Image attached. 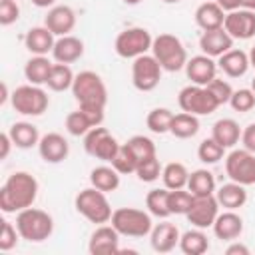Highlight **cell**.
Returning a JSON list of instances; mask_svg holds the SVG:
<instances>
[{
	"mask_svg": "<svg viewBox=\"0 0 255 255\" xmlns=\"http://www.w3.org/2000/svg\"><path fill=\"white\" fill-rule=\"evenodd\" d=\"M38 179L28 171H14L0 187V209L4 213H18L32 207L38 197Z\"/></svg>",
	"mask_w": 255,
	"mask_h": 255,
	"instance_id": "6da1fadb",
	"label": "cell"
},
{
	"mask_svg": "<svg viewBox=\"0 0 255 255\" xmlns=\"http://www.w3.org/2000/svg\"><path fill=\"white\" fill-rule=\"evenodd\" d=\"M16 229L20 239L30 243H42L54 233V219L48 211L38 207H26L16 215Z\"/></svg>",
	"mask_w": 255,
	"mask_h": 255,
	"instance_id": "7a4b0ae2",
	"label": "cell"
},
{
	"mask_svg": "<svg viewBox=\"0 0 255 255\" xmlns=\"http://www.w3.org/2000/svg\"><path fill=\"white\" fill-rule=\"evenodd\" d=\"M72 94L76 102L82 108H104L108 104V88L100 74L92 70H84L76 74L74 84H72Z\"/></svg>",
	"mask_w": 255,
	"mask_h": 255,
	"instance_id": "3957f363",
	"label": "cell"
},
{
	"mask_svg": "<svg viewBox=\"0 0 255 255\" xmlns=\"http://www.w3.org/2000/svg\"><path fill=\"white\" fill-rule=\"evenodd\" d=\"M151 54L165 72H179L187 64V50L183 42L173 34H159L153 38Z\"/></svg>",
	"mask_w": 255,
	"mask_h": 255,
	"instance_id": "277c9868",
	"label": "cell"
},
{
	"mask_svg": "<svg viewBox=\"0 0 255 255\" xmlns=\"http://www.w3.org/2000/svg\"><path fill=\"white\" fill-rule=\"evenodd\" d=\"M74 205H76V211L82 217H86L90 223H94V225L108 223L112 219V213H114L112 211V205H110V201L106 197V193L100 191V189H96L94 185L82 189L76 195Z\"/></svg>",
	"mask_w": 255,
	"mask_h": 255,
	"instance_id": "5b68a950",
	"label": "cell"
},
{
	"mask_svg": "<svg viewBox=\"0 0 255 255\" xmlns=\"http://www.w3.org/2000/svg\"><path fill=\"white\" fill-rule=\"evenodd\" d=\"M112 225L124 237H145L151 233V213L135 207H118L112 213Z\"/></svg>",
	"mask_w": 255,
	"mask_h": 255,
	"instance_id": "8992f818",
	"label": "cell"
},
{
	"mask_svg": "<svg viewBox=\"0 0 255 255\" xmlns=\"http://www.w3.org/2000/svg\"><path fill=\"white\" fill-rule=\"evenodd\" d=\"M153 38L149 34V30L141 28V26H133V28H126L116 36L114 42V50L120 58H129L135 60L137 56L147 54V50H151Z\"/></svg>",
	"mask_w": 255,
	"mask_h": 255,
	"instance_id": "52a82bcc",
	"label": "cell"
},
{
	"mask_svg": "<svg viewBox=\"0 0 255 255\" xmlns=\"http://www.w3.org/2000/svg\"><path fill=\"white\" fill-rule=\"evenodd\" d=\"M10 102H12V108L22 114V116H42L48 106H50V98L48 94L40 88V86H34V84H24V86H18L12 96H10Z\"/></svg>",
	"mask_w": 255,
	"mask_h": 255,
	"instance_id": "ba28073f",
	"label": "cell"
},
{
	"mask_svg": "<svg viewBox=\"0 0 255 255\" xmlns=\"http://www.w3.org/2000/svg\"><path fill=\"white\" fill-rule=\"evenodd\" d=\"M177 104L181 112H187L193 116H209L219 108L217 100L207 90V86H197V84L185 86L177 96Z\"/></svg>",
	"mask_w": 255,
	"mask_h": 255,
	"instance_id": "9c48e42d",
	"label": "cell"
},
{
	"mask_svg": "<svg viewBox=\"0 0 255 255\" xmlns=\"http://www.w3.org/2000/svg\"><path fill=\"white\" fill-rule=\"evenodd\" d=\"M163 68L155 60L153 54L137 56L131 64V84L139 92H151L159 86Z\"/></svg>",
	"mask_w": 255,
	"mask_h": 255,
	"instance_id": "30bf717a",
	"label": "cell"
},
{
	"mask_svg": "<svg viewBox=\"0 0 255 255\" xmlns=\"http://www.w3.org/2000/svg\"><path fill=\"white\" fill-rule=\"evenodd\" d=\"M120 145L122 143L102 126L92 128L84 135V149H86V153L96 157V159H102L106 163H112V159L116 157Z\"/></svg>",
	"mask_w": 255,
	"mask_h": 255,
	"instance_id": "8fae6325",
	"label": "cell"
},
{
	"mask_svg": "<svg viewBox=\"0 0 255 255\" xmlns=\"http://www.w3.org/2000/svg\"><path fill=\"white\" fill-rule=\"evenodd\" d=\"M225 173L231 181H237L241 185H253L255 183V153L249 149H233L225 157Z\"/></svg>",
	"mask_w": 255,
	"mask_h": 255,
	"instance_id": "7c38bea8",
	"label": "cell"
},
{
	"mask_svg": "<svg viewBox=\"0 0 255 255\" xmlns=\"http://www.w3.org/2000/svg\"><path fill=\"white\" fill-rule=\"evenodd\" d=\"M217 215H219V201H217L215 193H213V195L195 197L193 203H191V209L185 213L187 221H189L193 227H199V229L211 227Z\"/></svg>",
	"mask_w": 255,
	"mask_h": 255,
	"instance_id": "4fadbf2b",
	"label": "cell"
},
{
	"mask_svg": "<svg viewBox=\"0 0 255 255\" xmlns=\"http://www.w3.org/2000/svg\"><path fill=\"white\" fill-rule=\"evenodd\" d=\"M223 28L233 40H249L255 36V12L245 8L231 10L225 14Z\"/></svg>",
	"mask_w": 255,
	"mask_h": 255,
	"instance_id": "5bb4252c",
	"label": "cell"
},
{
	"mask_svg": "<svg viewBox=\"0 0 255 255\" xmlns=\"http://www.w3.org/2000/svg\"><path fill=\"white\" fill-rule=\"evenodd\" d=\"M88 251L92 255H110L120 251V233L114 225H98L90 235Z\"/></svg>",
	"mask_w": 255,
	"mask_h": 255,
	"instance_id": "9a60e30c",
	"label": "cell"
},
{
	"mask_svg": "<svg viewBox=\"0 0 255 255\" xmlns=\"http://www.w3.org/2000/svg\"><path fill=\"white\" fill-rule=\"evenodd\" d=\"M38 153L46 163H62L70 153V143L62 133L50 131L40 137Z\"/></svg>",
	"mask_w": 255,
	"mask_h": 255,
	"instance_id": "2e32d148",
	"label": "cell"
},
{
	"mask_svg": "<svg viewBox=\"0 0 255 255\" xmlns=\"http://www.w3.org/2000/svg\"><path fill=\"white\" fill-rule=\"evenodd\" d=\"M44 26L54 36H68L76 28V12L66 4L52 6L44 18Z\"/></svg>",
	"mask_w": 255,
	"mask_h": 255,
	"instance_id": "e0dca14e",
	"label": "cell"
},
{
	"mask_svg": "<svg viewBox=\"0 0 255 255\" xmlns=\"http://www.w3.org/2000/svg\"><path fill=\"white\" fill-rule=\"evenodd\" d=\"M185 74L191 80V84L207 86L213 78H217V62L211 56H205V54L193 56L185 64Z\"/></svg>",
	"mask_w": 255,
	"mask_h": 255,
	"instance_id": "ac0fdd59",
	"label": "cell"
},
{
	"mask_svg": "<svg viewBox=\"0 0 255 255\" xmlns=\"http://www.w3.org/2000/svg\"><path fill=\"white\" fill-rule=\"evenodd\" d=\"M179 229L175 223H169V221H161L157 225H153L151 233H149V243H151V249L157 251V253H169L173 251L177 245H179Z\"/></svg>",
	"mask_w": 255,
	"mask_h": 255,
	"instance_id": "d6986e66",
	"label": "cell"
},
{
	"mask_svg": "<svg viewBox=\"0 0 255 255\" xmlns=\"http://www.w3.org/2000/svg\"><path fill=\"white\" fill-rule=\"evenodd\" d=\"M199 48L205 56L219 58V56H223L225 52H229L233 48V38L225 32V28L207 30L199 36Z\"/></svg>",
	"mask_w": 255,
	"mask_h": 255,
	"instance_id": "ffe728a7",
	"label": "cell"
},
{
	"mask_svg": "<svg viewBox=\"0 0 255 255\" xmlns=\"http://www.w3.org/2000/svg\"><path fill=\"white\" fill-rule=\"evenodd\" d=\"M211 227H213V233L217 239L235 241L243 233V219L239 213H235V209H225L223 213H219L215 217Z\"/></svg>",
	"mask_w": 255,
	"mask_h": 255,
	"instance_id": "44dd1931",
	"label": "cell"
},
{
	"mask_svg": "<svg viewBox=\"0 0 255 255\" xmlns=\"http://www.w3.org/2000/svg\"><path fill=\"white\" fill-rule=\"evenodd\" d=\"M84 56V42L78 36H58L52 48V58L60 64H74Z\"/></svg>",
	"mask_w": 255,
	"mask_h": 255,
	"instance_id": "7402d4cb",
	"label": "cell"
},
{
	"mask_svg": "<svg viewBox=\"0 0 255 255\" xmlns=\"http://www.w3.org/2000/svg\"><path fill=\"white\" fill-rule=\"evenodd\" d=\"M223 20H225V10L215 0H205L195 10V24L203 32L223 28Z\"/></svg>",
	"mask_w": 255,
	"mask_h": 255,
	"instance_id": "603a6c76",
	"label": "cell"
},
{
	"mask_svg": "<svg viewBox=\"0 0 255 255\" xmlns=\"http://www.w3.org/2000/svg\"><path fill=\"white\" fill-rule=\"evenodd\" d=\"M54 44H56V36L46 26H34L24 36V46L34 56H46L48 52H52Z\"/></svg>",
	"mask_w": 255,
	"mask_h": 255,
	"instance_id": "cb8c5ba5",
	"label": "cell"
},
{
	"mask_svg": "<svg viewBox=\"0 0 255 255\" xmlns=\"http://www.w3.org/2000/svg\"><path fill=\"white\" fill-rule=\"evenodd\" d=\"M249 54H245L243 50L231 48L229 52H225L223 56L217 58V68L227 76V78H241L247 74L249 70Z\"/></svg>",
	"mask_w": 255,
	"mask_h": 255,
	"instance_id": "d4e9b609",
	"label": "cell"
},
{
	"mask_svg": "<svg viewBox=\"0 0 255 255\" xmlns=\"http://www.w3.org/2000/svg\"><path fill=\"white\" fill-rule=\"evenodd\" d=\"M215 197L219 201V207L239 209L247 203V189H245V185H241L237 181H229L215 189Z\"/></svg>",
	"mask_w": 255,
	"mask_h": 255,
	"instance_id": "484cf974",
	"label": "cell"
},
{
	"mask_svg": "<svg viewBox=\"0 0 255 255\" xmlns=\"http://www.w3.org/2000/svg\"><path fill=\"white\" fill-rule=\"evenodd\" d=\"M241 131H243V129L239 128V124H237L235 120H231V118H221V120H217V122L213 124V128H211V137L227 149V147H233L235 143H239Z\"/></svg>",
	"mask_w": 255,
	"mask_h": 255,
	"instance_id": "4316f807",
	"label": "cell"
},
{
	"mask_svg": "<svg viewBox=\"0 0 255 255\" xmlns=\"http://www.w3.org/2000/svg\"><path fill=\"white\" fill-rule=\"evenodd\" d=\"M8 133L14 141V147H20V149H30V147L38 145L40 137H42L38 128L30 122H14L8 128Z\"/></svg>",
	"mask_w": 255,
	"mask_h": 255,
	"instance_id": "83f0119b",
	"label": "cell"
},
{
	"mask_svg": "<svg viewBox=\"0 0 255 255\" xmlns=\"http://www.w3.org/2000/svg\"><path fill=\"white\" fill-rule=\"evenodd\" d=\"M90 183L104 193H112L120 187V171L114 165H98L90 171Z\"/></svg>",
	"mask_w": 255,
	"mask_h": 255,
	"instance_id": "f1b7e54d",
	"label": "cell"
},
{
	"mask_svg": "<svg viewBox=\"0 0 255 255\" xmlns=\"http://www.w3.org/2000/svg\"><path fill=\"white\" fill-rule=\"evenodd\" d=\"M52 62L46 56H32L24 66V76L34 86H46L48 76L52 72Z\"/></svg>",
	"mask_w": 255,
	"mask_h": 255,
	"instance_id": "f546056e",
	"label": "cell"
},
{
	"mask_svg": "<svg viewBox=\"0 0 255 255\" xmlns=\"http://www.w3.org/2000/svg\"><path fill=\"white\" fill-rule=\"evenodd\" d=\"M179 249L185 255H203L209 249V239L205 235L203 229L195 227V229H187L185 233H181L179 237Z\"/></svg>",
	"mask_w": 255,
	"mask_h": 255,
	"instance_id": "4dcf8cb0",
	"label": "cell"
},
{
	"mask_svg": "<svg viewBox=\"0 0 255 255\" xmlns=\"http://www.w3.org/2000/svg\"><path fill=\"white\" fill-rule=\"evenodd\" d=\"M199 131V120L193 114L181 112V114H173L171 126H169V133L179 137V139H189Z\"/></svg>",
	"mask_w": 255,
	"mask_h": 255,
	"instance_id": "1f68e13d",
	"label": "cell"
},
{
	"mask_svg": "<svg viewBox=\"0 0 255 255\" xmlns=\"http://www.w3.org/2000/svg\"><path fill=\"white\" fill-rule=\"evenodd\" d=\"M187 189L195 195V197H201V195H213L215 193V177L209 169H195L189 173V179H187Z\"/></svg>",
	"mask_w": 255,
	"mask_h": 255,
	"instance_id": "d6a6232c",
	"label": "cell"
},
{
	"mask_svg": "<svg viewBox=\"0 0 255 255\" xmlns=\"http://www.w3.org/2000/svg\"><path fill=\"white\" fill-rule=\"evenodd\" d=\"M74 78H76V74L72 72L70 64H60V62H56V64L52 66V72H50V76H48L46 86H48L52 92H66V90H72Z\"/></svg>",
	"mask_w": 255,
	"mask_h": 255,
	"instance_id": "836d02e7",
	"label": "cell"
},
{
	"mask_svg": "<svg viewBox=\"0 0 255 255\" xmlns=\"http://www.w3.org/2000/svg\"><path fill=\"white\" fill-rule=\"evenodd\" d=\"M161 179H163V187H167V189H183V187H187L189 171H187V167L183 163L171 161V163H167L163 167Z\"/></svg>",
	"mask_w": 255,
	"mask_h": 255,
	"instance_id": "e575fe53",
	"label": "cell"
},
{
	"mask_svg": "<svg viewBox=\"0 0 255 255\" xmlns=\"http://www.w3.org/2000/svg\"><path fill=\"white\" fill-rule=\"evenodd\" d=\"M167 197H169V189H167V187L151 189V191L145 195V207H147V211H149L153 217H159V219L169 217L171 211H169Z\"/></svg>",
	"mask_w": 255,
	"mask_h": 255,
	"instance_id": "d590c367",
	"label": "cell"
},
{
	"mask_svg": "<svg viewBox=\"0 0 255 255\" xmlns=\"http://www.w3.org/2000/svg\"><path fill=\"white\" fill-rule=\"evenodd\" d=\"M171 120H173V112L171 110H167V108H153L147 114V118H145V126L153 133H167L169 126H171Z\"/></svg>",
	"mask_w": 255,
	"mask_h": 255,
	"instance_id": "8d00e7d4",
	"label": "cell"
},
{
	"mask_svg": "<svg viewBox=\"0 0 255 255\" xmlns=\"http://www.w3.org/2000/svg\"><path fill=\"white\" fill-rule=\"evenodd\" d=\"M92 128H94L92 120H90L88 114H86L84 110H80V108L74 110V112H70V114L66 116V131H68L70 135H76V137L86 135Z\"/></svg>",
	"mask_w": 255,
	"mask_h": 255,
	"instance_id": "74e56055",
	"label": "cell"
},
{
	"mask_svg": "<svg viewBox=\"0 0 255 255\" xmlns=\"http://www.w3.org/2000/svg\"><path fill=\"white\" fill-rule=\"evenodd\" d=\"M193 199H195V195L187 187H183V189H169L167 203H169L171 215H185L191 209Z\"/></svg>",
	"mask_w": 255,
	"mask_h": 255,
	"instance_id": "f35d334b",
	"label": "cell"
},
{
	"mask_svg": "<svg viewBox=\"0 0 255 255\" xmlns=\"http://www.w3.org/2000/svg\"><path fill=\"white\" fill-rule=\"evenodd\" d=\"M223 155H225V147H223L221 143H217L213 137H205V139L199 143V147H197V157H199V161H203V163H207V165L217 163L219 159H223Z\"/></svg>",
	"mask_w": 255,
	"mask_h": 255,
	"instance_id": "ab89813d",
	"label": "cell"
},
{
	"mask_svg": "<svg viewBox=\"0 0 255 255\" xmlns=\"http://www.w3.org/2000/svg\"><path fill=\"white\" fill-rule=\"evenodd\" d=\"M137 157L133 155V151L128 147V143H122L116 157L112 159V165L120 171V175H128V173H135L137 169Z\"/></svg>",
	"mask_w": 255,
	"mask_h": 255,
	"instance_id": "60d3db41",
	"label": "cell"
},
{
	"mask_svg": "<svg viewBox=\"0 0 255 255\" xmlns=\"http://www.w3.org/2000/svg\"><path fill=\"white\" fill-rule=\"evenodd\" d=\"M126 143H128V147L133 151V155L137 157V161H143V159H149V157L157 155L155 143H153V139H149L147 135H131Z\"/></svg>",
	"mask_w": 255,
	"mask_h": 255,
	"instance_id": "b9f144b4",
	"label": "cell"
},
{
	"mask_svg": "<svg viewBox=\"0 0 255 255\" xmlns=\"http://www.w3.org/2000/svg\"><path fill=\"white\" fill-rule=\"evenodd\" d=\"M161 171H163V167H161L157 155H153V157L143 159V161L137 163L135 175H137V179L143 181V183H153V181H157V179L161 177Z\"/></svg>",
	"mask_w": 255,
	"mask_h": 255,
	"instance_id": "7bdbcfd3",
	"label": "cell"
},
{
	"mask_svg": "<svg viewBox=\"0 0 255 255\" xmlns=\"http://www.w3.org/2000/svg\"><path fill=\"white\" fill-rule=\"evenodd\" d=\"M229 106L239 112V114H245V112H251L255 108V92L251 88H241V90H233L231 94V100H229Z\"/></svg>",
	"mask_w": 255,
	"mask_h": 255,
	"instance_id": "ee69618b",
	"label": "cell"
},
{
	"mask_svg": "<svg viewBox=\"0 0 255 255\" xmlns=\"http://www.w3.org/2000/svg\"><path fill=\"white\" fill-rule=\"evenodd\" d=\"M207 90L213 94V98L217 100V104H219V106H223V104H229V100H231V94H233V88H231V84H229V82H225L223 78H213V80L207 84Z\"/></svg>",
	"mask_w": 255,
	"mask_h": 255,
	"instance_id": "f6af8a7d",
	"label": "cell"
},
{
	"mask_svg": "<svg viewBox=\"0 0 255 255\" xmlns=\"http://www.w3.org/2000/svg\"><path fill=\"white\" fill-rule=\"evenodd\" d=\"M18 237H20V233H18L16 225H12L10 221L2 219V233H0V251H10V249H14V247H16V243H18Z\"/></svg>",
	"mask_w": 255,
	"mask_h": 255,
	"instance_id": "bcb514c9",
	"label": "cell"
},
{
	"mask_svg": "<svg viewBox=\"0 0 255 255\" xmlns=\"http://www.w3.org/2000/svg\"><path fill=\"white\" fill-rule=\"evenodd\" d=\"M20 18V6L16 0H0V24L10 26Z\"/></svg>",
	"mask_w": 255,
	"mask_h": 255,
	"instance_id": "7dc6e473",
	"label": "cell"
},
{
	"mask_svg": "<svg viewBox=\"0 0 255 255\" xmlns=\"http://www.w3.org/2000/svg\"><path fill=\"white\" fill-rule=\"evenodd\" d=\"M241 143H243L245 149H249V151L255 153V122L249 124V126L241 131Z\"/></svg>",
	"mask_w": 255,
	"mask_h": 255,
	"instance_id": "c3c4849f",
	"label": "cell"
},
{
	"mask_svg": "<svg viewBox=\"0 0 255 255\" xmlns=\"http://www.w3.org/2000/svg\"><path fill=\"white\" fill-rule=\"evenodd\" d=\"M14 145V141H12V137H10V133L8 131H4L2 135H0V159H6L8 157V153H10V147Z\"/></svg>",
	"mask_w": 255,
	"mask_h": 255,
	"instance_id": "681fc988",
	"label": "cell"
},
{
	"mask_svg": "<svg viewBox=\"0 0 255 255\" xmlns=\"http://www.w3.org/2000/svg\"><path fill=\"white\" fill-rule=\"evenodd\" d=\"M251 251H249V247L247 245H243V243H239L237 239L231 243V245H227L225 247V255H249Z\"/></svg>",
	"mask_w": 255,
	"mask_h": 255,
	"instance_id": "f907efd6",
	"label": "cell"
},
{
	"mask_svg": "<svg viewBox=\"0 0 255 255\" xmlns=\"http://www.w3.org/2000/svg\"><path fill=\"white\" fill-rule=\"evenodd\" d=\"M225 12H231V10H237L239 8V0H215Z\"/></svg>",
	"mask_w": 255,
	"mask_h": 255,
	"instance_id": "816d5d0a",
	"label": "cell"
},
{
	"mask_svg": "<svg viewBox=\"0 0 255 255\" xmlns=\"http://www.w3.org/2000/svg\"><path fill=\"white\" fill-rule=\"evenodd\" d=\"M32 4L36 8H52L56 4V0H32Z\"/></svg>",
	"mask_w": 255,
	"mask_h": 255,
	"instance_id": "f5cc1de1",
	"label": "cell"
},
{
	"mask_svg": "<svg viewBox=\"0 0 255 255\" xmlns=\"http://www.w3.org/2000/svg\"><path fill=\"white\" fill-rule=\"evenodd\" d=\"M239 8H245V10H253L255 12V0H239Z\"/></svg>",
	"mask_w": 255,
	"mask_h": 255,
	"instance_id": "db71d44e",
	"label": "cell"
},
{
	"mask_svg": "<svg viewBox=\"0 0 255 255\" xmlns=\"http://www.w3.org/2000/svg\"><path fill=\"white\" fill-rule=\"evenodd\" d=\"M6 100H8V86H6V84H2V96H0V104H6Z\"/></svg>",
	"mask_w": 255,
	"mask_h": 255,
	"instance_id": "11a10c76",
	"label": "cell"
},
{
	"mask_svg": "<svg viewBox=\"0 0 255 255\" xmlns=\"http://www.w3.org/2000/svg\"><path fill=\"white\" fill-rule=\"evenodd\" d=\"M249 64H251V68H255V46L249 50Z\"/></svg>",
	"mask_w": 255,
	"mask_h": 255,
	"instance_id": "9f6ffc18",
	"label": "cell"
},
{
	"mask_svg": "<svg viewBox=\"0 0 255 255\" xmlns=\"http://www.w3.org/2000/svg\"><path fill=\"white\" fill-rule=\"evenodd\" d=\"M141 0H124V4H128V6H135V4H139Z\"/></svg>",
	"mask_w": 255,
	"mask_h": 255,
	"instance_id": "6f0895ef",
	"label": "cell"
},
{
	"mask_svg": "<svg viewBox=\"0 0 255 255\" xmlns=\"http://www.w3.org/2000/svg\"><path fill=\"white\" fill-rule=\"evenodd\" d=\"M165 4H175V2H181V0H163Z\"/></svg>",
	"mask_w": 255,
	"mask_h": 255,
	"instance_id": "680465c9",
	"label": "cell"
},
{
	"mask_svg": "<svg viewBox=\"0 0 255 255\" xmlns=\"http://www.w3.org/2000/svg\"><path fill=\"white\" fill-rule=\"evenodd\" d=\"M251 90H253V92H255V78H253V80H251Z\"/></svg>",
	"mask_w": 255,
	"mask_h": 255,
	"instance_id": "91938a15",
	"label": "cell"
}]
</instances>
